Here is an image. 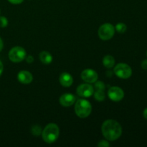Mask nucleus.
Here are the masks:
<instances>
[{
  "label": "nucleus",
  "mask_w": 147,
  "mask_h": 147,
  "mask_svg": "<svg viewBox=\"0 0 147 147\" xmlns=\"http://www.w3.org/2000/svg\"><path fill=\"white\" fill-rule=\"evenodd\" d=\"M101 131L103 136L107 140L113 142L119 139L122 134L121 126L119 122L113 119L104 121L101 126Z\"/></svg>",
  "instance_id": "nucleus-1"
},
{
  "label": "nucleus",
  "mask_w": 147,
  "mask_h": 147,
  "mask_svg": "<svg viewBox=\"0 0 147 147\" xmlns=\"http://www.w3.org/2000/svg\"><path fill=\"white\" fill-rule=\"evenodd\" d=\"M60 134V129L55 123H49L42 131V136L45 142L53 144L55 142Z\"/></svg>",
  "instance_id": "nucleus-2"
},
{
  "label": "nucleus",
  "mask_w": 147,
  "mask_h": 147,
  "mask_svg": "<svg viewBox=\"0 0 147 147\" xmlns=\"http://www.w3.org/2000/svg\"><path fill=\"white\" fill-rule=\"evenodd\" d=\"M92 106L90 102L85 99H79L75 106L76 115L81 119H85L90 114Z\"/></svg>",
  "instance_id": "nucleus-3"
},
{
  "label": "nucleus",
  "mask_w": 147,
  "mask_h": 147,
  "mask_svg": "<svg viewBox=\"0 0 147 147\" xmlns=\"http://www.w3.org/2000/svg\"><path fill=\"white\" fill-rule=\"evenodd\" d=\"M27 53L22 47H14L9 52V58L13 63H20L26 58Z\"/></svg>",
  "instance_id": "nucleus-4"
},
{
  "label": "nucleus",
  "mask_w": 147,
  "mask_h": 147,
  "mask_svg": "<svg viewBox=\"0 0 147 147\" xmlns=\"http://www.w3.org/2000/svg\"><path fill=\"white\" fill-rule=\"evenodd\" d=\"M113 70L116 76L122 79L129 78L132 75L131 68L126 63H119L114 67Z\"/></svg>",
  "instance_id": "nucleus-5"
},
{
  "label": "nucleus",
  "mask_w": 147,
  "mask_h": 147,
  "mask_svg": "<svg viewBox=\"0 0 147 147\" xmlns=\"http://www.w3.org/2000/svg\"><path fill=\"white\" fill-rule=\"evenodd\" d=\"M114 34V27L109 23H106L101 25L98 30L99 37L103 40H111L113 37Z\"/></svg>",
  "instance_id": "nucleus-6"
},
{
  "label": "nucleus",
  "mask_w": 147,
  "mask_h": 147,
  "mask_svg": "<svg viewBox=\"0 0 147 147\" xmlns=\"http://www.w3.org/2000/svg\"><path fill=\"white\" fill-rule=\"evenodd\" d=\"M108 96L111 100L118 102L123 98L124 92L121 88L114 86V87H111L109 89V91H108Z\"/></svg>",
  "instance_id": "nucleus-7"
},
{
  "label": "nucleus",
  "mask_w": 147,
  "mask_h": 147,
  "mask_svg": "<svg viewBox=\"0 0 147 147\" xmlns=\"http://www.w3.org/2000/svg\"><path fill=\"white\" fill-rule=\"evenodd\" d=\"M94 88L90 84H81L77 88V94L83 98H89L93 96Z\"/></svg>",
  "instance_id": "nucleus-8"
},
{
  "label": "nucleus",
  "mask_w": 147,
  "mask_h": 147,
  "mask_svg": "<svg viewBox=\"0 0 147 147\" xmlns=\"http://www.w3.org/2000/svg\"><path fill=\"white\" fill-rule=\"evenodd\" d=\"M95 88H96V91L93 93L95 99H96L98 101L104 100L106 98V95H105L106 87H105L104 83L101 81L95 82Z\"/></svg>",
  "instance_id": "nucleus-9"
},
{
  "label": "nucleus",
  "mask_w": 147,
  "mask_h": 147,
  "mask_svg": "<svg viewBox=\"0 0 147 147\" xmlns=\"http://www.w3.org/2000/svg\"><path fill=\"white\" fill-rule=\"evenodd\" d=\"M81 78L88 83H94L98 80V74L92 69H86L81 73Z\"/></svg>",
  "instance_id": "nucleus-10"
},
{
  "label": "nucleus",
  "mask_w": 147,
  "mask_h": 147,
  "mask_svg": "<svg viewBox=\"0 0 147 147\" xmlns=\"http://www.w3.org/2000/svg\"><path fill=\"white\" fill-rule=\"evenodd\" d=\"M76 102V97L71 93H65L60 98V103L64 107H69Z\"/></svg>",
  "instance_id": "nucleus-11"
},
{
  "label": "nucleus",
  "mask_w": 147,
  "mask_h": 147,
  "mask_svg": "<svg viewBox=\"0 0 147 147\" xmlns=\"http://www.w3.org/2000/svg\"><path fill=\"white\" fill-rule=\"evenodd\" d=\"M17 78L20 83L23 84H30L33 80V76L29 71L27 70H22L18 73Z\"/></svg>",
  "instance_id": "nucleus-12"
},
{
  "label": "nucleus",
  "mask_w": 147,
  "mask_h": 147,
  "mask_svg": "<svg viewBox=\"0 0 147 147\" xmlns=\"http://www.w3.org/2000/svg\"><path fill=\"white\" fill-rule=\"evenodd\" d=\"M60 83L64 87H70L73 83V78L68 73H63L60 76Z\"/></svg>",
  "instance_id": "nucleus-13"
},
{
  "label": "nucleus",
  "mask_w": 147,
  "mask_h": 147,
  "mask_svg": "<svg viewBox=\"0 0 147 147\" xmlns=\"http://www.w3.org/2000/svg\"><path fill=\"white\" fill-rule=\"evenodd\" d=\"M40 60L43 64H50L53 61V56L50 53L47 51H42L40 53Z\"/></svg>",
  "instance_id": "nucleus-14"
},
{
  "label": "nucleus",
  "mask_w": 147,
  "mask_h": 147,
  "mask_svg": "<svg viewBox=\"0 0 147 147\" xmlns=\"http://www.w3.org/2000/svg\"><path fill=\"white\" fill-rule=\"evenodd\" d=\"M103 64L107 68H111L115 64V59L113 58V56L108 55H106L103 57Z\"/></svg>",
  "instance_id": "nucleus-15"
},
{
  "label": "nucleus",
  "mask_w": 147,
  "mask_h": 147,
  "mask_svg": "<svg viewBox=\"0 0 147 147\" xmlns=\"http://www.w3.org/2000/svg\"><path fill=\"white\" fill-rule=\"evenodd\" d=\"M116 30L119 33H124L126 30V25L123 23H119L116 24Z\"/></svg>",
  "instance_id": "nucleus-16"
},
{
  "label": "nucleus",
  "mask_w": 147,
  "mask_h": 147,
  "mask_svg": "<svg viewBox=\"0 0 147 147\" xmlns=\"http://www.w3.org/2000/svg\"><path fill=\"white\" fill-rule=\"evenodd\" d=\"M32 134L35 136H40V135L42 134L41 127L39 126H37V125L34 126L32 127Z\"/></svg>",
  "instance_id": "nucleus-17"
},
{
  "label": "nucleus",
  "mask_w": 147,
  "mask_h": 147,
  "mask_svg": "<svg viewBox=\"0 0 147 147\" xmlns=\"http://www.w3.org/2000/svg\"><path fill=\"white\" fill-rule=\"evenodd\" d=\"M8 25V20L5 17H0V27L4 28Z\"/></svg>",
  "instance_id": "nucleus-18"
},
{
  "label": "nucleus",
  "mask_w": 147,
  "mask_h": 147,
  "mask_svg": "<svg viewBox=\"0 0 147 147\" xmlns=\"http://www.w3.org/2000/svg\"><path fill=\"white\" fill-rule=\"evenodd\" d=\"M110 146V144L107 142V141L102 140L99 142V143L98 144V146L99 147H109Z\"/></svg>",
  "instance_id": "nucleus-19"
},
{
  "label": "nucleus",
  "mask_w": 147,
  "mask_h": 147,
  "mask_svg": "<svg viewBox=\"0 0 147 147\" xmlns=\"http://www.w3.org/2000/svg\"><path fill=\"white\" fill-rule=\"evenodd\" d=\"M8 1L13 4H21L24 0H8Z\"/></svg>",
  "instance_id": "nucleus-20"
},
{
  "label": "nucleus",
  "mask_w": 147,
  "mask_h": 147,
  "mask_svg": "<svg viewBox=\"0 0 147 147\" xmlns=\"http://www.w3.org/2000/svg\"><path fill=\"white\" fill-rule=\"evenodd\" d=\"M26 60H27V62L28 63H31L34 61V58H33V57L32 55H28L26 57Z\"/></svg>",
  "instance_id": "nucleus-21"
},
{
  "label": "nucleus",
  "mask_w": 147,
  "mask_h": 147,
  "mask_svg": "<svg viewBox=\"0 0 147 147\" xmlns=\"http://www.w3.org/2000/svg\"><path fill=\"white\" fill-rule=\"evenodd\" d=\"M142 67L144 70H147V60H144L142 61Z\"/></svg>",
  "instance_id": "nucleus-22"
},
{
  "label": "nucleus",
  "mask_w": 147,
  "mask_h": 147,
  "mask_svg": "<svg viewBox=\"0 0 147 147\" xmlns=\"http://www.w3.org/2000/svg\"><path fill=\"white\" fill-rule=\"evenodd\" d=\"M3 70H4V66H3V64L2 63H1V61L0 60V76H1V73H2Z\"/></svg>",
  "instance_id": "nucleus-23"
},
{
  "label": "nucleus",
  "mask_w": 147,
  "mask_h": 147,
  "mask_svg": "<svg viewBox=\"0 0 147 147\" xmlns=\"http://www.w3.org/2000/svg\"><path fill=\"white\" fill-rule=\"evenodd\" d=\"M3 46H4V45H3V41H2V40L1 39V37H0V52L2 50Z\"/></svg>",
  "instance_id": "nucleus-24"
},
{
  "label": "nucleus",
  "mask_w": 147,
  "mask_h": 147,
  "mask_svg": "<svg viewBox=\"0 0 147 147\" xmlns=\"http://www.w3.org/2000/svg\"><path fill=\"white\" fill-rule=\"evenodd\" d=\"M144 117L146 119H147V109H146L144 111Z\"/></svg>",
  "instance_id": "nucleus-25"
},
{
  "label": "nucleus",
  "mask_w": 147,
  "mask_h": 147,
  "mask_svg": "<svg viewBox=\"0 0 147 147\" xmlns=\"http://www.w3.org/2000/svg\"><path fill=\"white\" fill-rule=\"evenodd\" d=\"M146 55H147V53H146Z\"/></svg>",
  "instance_id": "nucleus-26"
}]
</instances>
